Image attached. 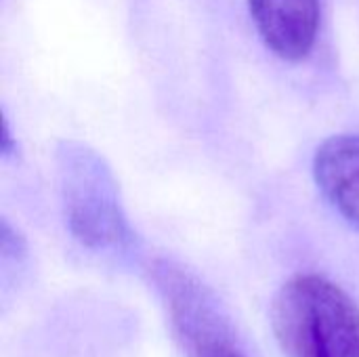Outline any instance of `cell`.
<instances>
[{
	"mask_svg": "<svg viewBox=\"0 0 359 357\" xmlns=\"http://www.w3.org/2000/svg\"><path fill=\"white\" fill-rule=\"evenodd\" d=\"M172 318L183 335L189 357H246L217 328V318L202 299L198 286L181 274H166Z\"/></svg>",
	"mask_w": 359,
	"mask_h": 357,
	"instance_id": "cell-4",
	"label": "cell"
},
{
	"mask_svg": "<svg viewBox=\"0 0 359 357\" xmlns=\"http://www.w3.org/2000/svg\"><path fill=\"white\" fill-rule=\"evenodd\" d=\"M273 335L286 357H359V309L324 276L290 278L273 299Z\"/></svg>",
	"mask_w": 359,
	"mask_h": 357,
	"instance_id": "cell-1",
	"label": "cell"
},
{
	"mask_svg": "<svg viewBox=\"0 0 359 357\" xmlns=\"http://www.w3.org/2000/svg\"><path fill=\"white\" fill-rule=\"evenodd\" d=\"M61 177L65 210L74 234L93 246L122 242L126 225L116 200V185L101 160L72 145L61 154Z\"/></svg>",
	"mask_w": 359,
	"mask_h": 357,
	"instance_id": "cell-2",
	"label": "cell"
},
{
	"mask_svg": "<svg viewBox=\"0 0 359 357\" xmlns=\"http://www.w3.org/2000/svg\"><path fill=\"white\" fill-rule=\"evenodd\" d=\"M313 175L330 204L359 225V135L326 139L316 151Z\"/></svg>",
	"mask_w": 359,
	"mask_h": 357,
	"instance_id": "cell-5",
	"label": "cell"
},
{
	"mask_svg": "<svg viewBox=\"0 0 359 357\" xmlns=\"http://www.w3.org/2000/svg\"><path fill=\"white\" fill-rule=\"evenodd\" d=\"M265 46L284 61L305 59L318 38L320 0H248Z\"/></svg>",
	"mask_w": 359,
	"mask_h": 357,
	"instance_id": "cell-3",
	"label": "cell"
}]
</instances>
